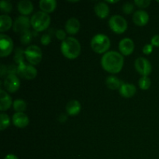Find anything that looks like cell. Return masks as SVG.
Here are the masks:
<instances>
[{"label":"cell","mask_w":159,"mask_h":159,"mask_svg":"<svg viewBox=\"0 0 159 159\" xmlns=\"http://www.w3.org/2000/svg\"><path fill=\"white\" fill-rule=\"evenodd\" d=\"M124 64V56L116 51H108L101 59L102 68L111 74H117L122 70Z\"/></svg>","instance_id":"obj_1"},{"label":"cell","mask_w":159,"mask_h":159,"mask_svg":"<svg viewBox=\"0 0 159 159\" xmlns=\"http://www.w3.org/2000/svg\"><path fill=\"white\" fill-rule=\"evenodd\" d=\"M61 51L66 58L73 60L80 55L81 44L75 37H67L61 44Z\"/></svg>","instance_id":"obj_2"},{"label":"cell","mask_w":159,"mask_h":159,"mask_svg":"<svg viewBox=\"0 0 159 159\" xmlns=\"http://www.w3.org/2000/svg\"><path fill=\"white\" fill-rule=\"evenodd\" d=\"M30 23L34 30L41 32L49 27L50 23H51V17L49 14L40 11L32 16L30 19Z\"/></svg>","instance_id":"obj_3"},{"label":"cell","mask_w":159,"mask_h":159,"mask_svg":"<svg viewBox=\"0 0 159 159\" xmlns=\"http://www.w3.org/2000/svg\"><path fill=\"white\" fill-rule=\"evenodd\" d=\"M91 48L97 54H106L110 48V40L105 34H96L91 40Z\"/></svg>","instance_id":"obj_4"},{"label":"cell","mask_w":159,"mask_h":159,"mask_svg":"<svg viewBox=\"0 0 159 159\" xmlns=\"http://www.w3.org/2000/svg\"><path fill=\"white\" fill-rule=\"evenodd\" d=\"M24 55L31 65H37L42 60V51L37 45H30L24 51Z\"/></svg>","instance_id":"obj_5"},{"label":"cell","mask_w":159,"mask_h":159,"mask_svg":"<svg viewBox=\"0 0 159 159\" xmlns=\"http://www.w3.org/2000/svg\"><path fill=\"white\" fill-rule=\"evenodd\" d=\"M110 28L117 34H122L127 30V23L125 19L120 15H114L109 20Z\"/></svg>","instance_id":"obj_6"},{"label":"cell","mask_w":159,"mask_h":159,"mask_svg":"<svg viewBox=\"0 0 159 159\" xmlns=\"http://www.w3.org/2000/svg\"><path fill=\"white\" fill-rule=\"evenodd\" d=\"M13 50V41L7 35L0 34V56L5 57L9 56Z\"/></svg>","instance_id":"obj_7"},{"label":"cell","mask_w":159,"mask_h":159,"mask_svg":"<svg viewBox=\"0 0 159 159\" xmlns=\"http://www.w3.org/2000/svg\"><path fill=\"white\" fill-rule=\"evenodd\" d=\"M134 67L136 71L142 76H148L152 71V67L148 59L138 57L135 60Z\"/></svg>","instance_id":"obj_8"},{"label":"cell","mask_w":159,"mask_h":159,"mask_svg":"<svg viewBox=\"0 0 159 159\" xmlns=\"http://www.w3.org/2000/svg\"><path fill=\"white\" fill-rule=\"evenodd\" d=\"M5 89L11 93H16L20 89V81L16 75L10 74L6 76L3 82Z\"/></svg>","instance_id":"obj_9"},{"label":"cell","mask_w":159,"mask_h":159,"mask_svg":"<svg viewBox=\"0 0 159 159\" xmlns=\"http://www.w3.org/2000/svg\"><path fill=\"white\" fill-rule=\"evenodd\" d=\"M17 67H18V73L17 74H19L20 77L27 79V80H31V79H34L37 77V71L34 68V65L22 64Z\"/></svg>","instance_id":"obj_10"},{"label":"cell","mask_w":159,"mask_h":159,"mask_svg":"<svg viewBox=\"0 0 159 159\" xmlns=\"http://www.w3.org/2000/svg\"><path fill=\"white\" fill-rule=\"evenodd\" d=\"M30 25V20L27 16H19L14 22L13 30L17 34H23V33L29 30Z\"/></svg>","instance_id":"obj_11"},{"label":"cell","mask_w":159,"mask_h":159,"mask_svg":"<svg viewBox=\"0 0 159 159\" xmlns=\"http://www.w3.org/2000/svg\"><path fill=\"white\" fill-rule=\"evenodd\" d=\"M119 50L123 56H128L134 50V43L130 38H124L120 41Z\"/></svg>","instance_id":"obj_12"},{"label":"cell","mask_w":159,"mask_h":159,"mask_svg":"<svg viewBox=\"0 0 159 159\" xmlns=\"http://www.w3.org/2000/svg\"><path fill=\"white\" fill-rule=\"evenodd\" d=\"M29 118L24 113H15L12 116V124L18 128H24L29 124Z\"/></svg>","instance_id":"obj_13"},{"label":"cell","mask_w":159,"mask_h":159,"mask_svg":"<svg viewBox=\"0 0 159 159\" xmlns=\"http://www.w3.org/2000/svg\"><path fill=\"white\" fill-rule=\"evenodd\" d=\"M133 21L137 26H145L149 21V15L144 10H138L134 13Z\"/></svg>","instance_id":"obj_14"},{"label":"cell","mask_w":159,"mask_h":159,"mask_svg":"<svg viewBox=\"0 0 159 159\" xmlns=\"http://www.w3.org/2000/svg\"><path fill=\"white\" fill-rule=\"evenodd\" d=\"M80 22L78 19L74 18H70L67 20L66 23H65V30L67 33L71 35H74L76 34L80 30Z\"/></svg>","instance_id":"obj_15"},{"label":"cell","mask_w":159,"mask_h":159,"mask_svg":"<svg viewBox=\"0 0 159 159\" xmlns=\"http://www.w3.org/2000/svg\"><path fill=\"white\" fill-rule=\"evenodd\" d=\"M13 104L11 96L5 90H0V110L2 112L9 110Z\"/></svg>","instance_id":"obj_16"},{"label":"cell","mask_w":159,"mask_h":159,"mask_svg":"<svg viewBox=\"0 0 159 159\" xmlns=\"http://www.w3.org/2000/svg\"><path fill=\"white\" fill-rule=\"evenodd\" d=\"M120 94L124 98H130L135 95L137 92L136 86L133 84L123 83L119 89Z\"/></svg>","instance_id":"obj_17"},{"label":"cell","mask_w":159,"mask_h":159,"mask_svg":"<svg viewBox=\"0 0 159 159\" xmlns=\"http://www.w3.org/2000/svg\"><path fill=\"white\" fill-rule=\"evenodd\" d=\"M17 9L22 15L26 16L30 15L33 12L34 5L29 0H22V1L19 2L18 5H17Z\"/></svg>","instance_id":"obj_18"},{"label":"cell","mask_w":159,"mask_h":159,"mask_svg":"<svg viewBox=\"0 0 159 159\" xmlns=\"http://www.w3.org/2000/svg\"><path fill=\"white\" fill-rule=\"evenodd\" d=\"M95 12H96V16L100 19H105L110 14V8L109 6L106 2H101L97 3L94 7Z\"/></svg>","instance_id":"obj_19"},{"label":"cell","mask_w":159,"mask_h":159,"mask_svg":"<svg viewBox=\"0 0 159 159\" xmlns=\"http://www.w3.org/2000/svg\"><path fill=\"white\" fill-rule=\"evenodd\" d=\"M81 103L78 100L72 99L69 101L66 105V112L70 116H76L81 111Z\"/></svg>","instance_id":"obj_20"},{"label":"cell","mask_w":159,"mask_h":159,"mask_svg":"<svg viewBox=\"0 0 159 159\" xmlns=\"http://www.w3.org/2000/svg\"><path fill=\"white\" fill-rule=\"evenodd\" d=\"M42 12L46 13H51L55 10L57 7V2L55 0H41L39 3Z\"/></svg>","instance_id":"obj_21"},{"label":"cell","mask_w":159,"mask_h":159,"mask_svg":"<svg viewBox=\"0 0 159 159\" xmlns=\"http://www.w3.org/2000/svg\"><path fill=\"white\" fill-rule=\"evenodd\" d=\"M12 26V20L9 16L6 14L0 16V31L2 33L9 30Z\"/></svg>","instance_id":"obj_22"},{"label":"cell","mask_w":159,"mask_h":159,"mask_svg":"<svg viewBox=\"0 0 159 159\" xmlns=\"http://www.w3.org/2000/svg\"><path fill=\"white\" fill-rule=\"evenodd\" d=\"M122 84L123 82H121V81L118 78L113 75L107 77V80H106V85L107 86V88L111 90L120 89Z\"/></svg>","instance_id":"obj_23"},{"label":"cell","mask_w":159,"mask_h":159,"mask_svg":"<svg viewBox=\"0 0 159 159\" xmlns=\"http://www.w3.org/2000/svg\"><path fill=\"white\" fill-rule=\"evenodd\" d=\"M12 107L16 113H23L26 110V103L23 99H16L13 102Z\"/></svg>","instance_id":"obj_24"},{"label":"cell","mask_w":159,"mask_h":159,"mask_svg":"<svg viewBox=\"0 0 159 159\" xmlns=\"http://www.w3.org/2000/svg\"><path fill=\"white\" fill-rule=\"evenodd\" d=\"M10 124V119L6 113H2L0 114V130H4Z\"/></svg>","instance_id":"obj_25"},{"label":"cell","mask_w":159,"mask_h":159,"mask_svg":"<svg viewBox=\"0 0 159 159\" xmlns=\"http://www.w3.org/2000/svg\"><path fill=\"white\" fill-rule=\"evenodd\" d=\"M151 79H149L148 76H142L141 79H139L138 82V85L141 89L142 90H148L151 87Z\"/></svg>","instance_id":"obj_26"},{"label":"cell","mask_w":159,"mask_h":159,"mask_svg":"<svg viewBox=\"0 0 159 159\" xmlns=\"http://www.w3.org/2000/svg\"><path fill=\"white\" fill-rule=\"evenodd\" d=\"M0 9L4 13H9L12 9V6L9 2L1 1L0 2Z\"/></svg>","instance_id":"obj_27"},{"label":"cell","mask_w":159,"mask_h":159,"mask_svg":"<svg viewBox=\"0 0 159 159\" xmlns=\"http://www.w3.org/2000/svg\"><path fill=\"white\" fill-rule=\"evenodd\" d=\"M31 40H32V34H31V32L30 30L26 31V32L21 34L20 41H21V43H23V44H29V43H30Z\"/></svg>","instance_id":"obj_28"},{"label":"cell","mask_w":159,"mask_h":159,"mask_svg":"<svg viewBox=\"0 0 159 159\" xmlns=\"http://www.w3.org/2000/svg\"><path fill=\"white\" fill-rule=\"evenodd\" d=\"M23 54H24V51H22L21 48H18L16 52L15 57H14L16 63L18 64V65L24 64L23 63Z\"/></svg>","instance_id":"obj_29"},{"label":"cell","mask_w":159,"mask_h":159,"mask_svg":"<svg viewBox=\"0 0 159 159\" xmlns=\"http://www.w3.org/2000/svg\"><path fill=\"white\" fill-rule=\"evenodd\" d=\"M123 12L125 14H130L134 12V6L130 2H126L123 5Z\"/></svg>","instance_id":"obj_30"},{"label":"cell","mask_w":159,"mask_h":159,"mask_svg":"<svg viewBox=\"0 0 159 159\" xmlns=\"http://www.w3.org/2000/svg\"><path fill=\"white\" fill-rule=\"evenodd\" d=\"M134 3L140 8H147L148 6H150L151 1L150 0H135Z\"/></svg>","instance_id":"obj_31"},{"label":"cell","mask_w":159,"mask_h":159,"mask_svg":"<svg viewBox=\"0 0 159 159\" xmlns=\"http://www.w3.org/2000/svg\"><path fill=\"white\" fill-rule=\"evenodd\" d=\"M55 35H56V37H57L58 40H62V41H64V40H65V39L67 38V37H66V33H65V31H64L63 30H61V29L57 30L56 31Z\"/></svg>","instance_id":"obj_32"},{"label":"cell","mask_w":159,"mask_h":159,"mask_svg":"<svg viewBox=\"0 0 159 159\" xmlns=\"http://www.w3.org/2000/svg\"><path fill=\"white\" fill-rule=\"evenodd\" d=\"M51 41V37L49 34H43V36L40 38V42L43 45L47 46V45L49 44Z\"/></svg>","instance_id":"obj_33"},{"label":"cell","mask_w":159,"mask_h":159,"mask_svg":"<svg viewBox=\"0 0 159 159\" xmlns=\"http://www.w3.org/2000/svg\"><path fill=\"white\" fill-rule=\"evenodd\" d=\"M142 51L144 54L148 55V54H152V52L153 51V46L152 44H145L143 48Z\"/></svg>","instance_id":"obj_34"},{"label":"cell","mask_w":159,"mask_h":159,"mask_svg":"<svg viewBox=\"0 0 159 159\" xmlns=\"http://www.w3.org/2000/svg\"><path fill=\"white\" fill-rule=\"evenodd\" d=\"M151 43L152 46L159 47V34L155 35L151 40Z\"/></svg>","instance_id":"obj_35"},{"label":"cell","mask_w":159,"mask_h":159,"mask_svg":"<svg viewBox=\"0 0 159 159\" xmlns=\"http://www.w3.org/2000/svg\"><path fill=\"white\" fill-rule=\"evenodd\" d=\"M4 159H19V158H17L15 155H13V154H9V155H7L6 157H5Z\"/></svg>","instance_id":"obj_36"},{"label":"cell","mask_w":159,"mask_h":159,"mask_svg":"<svg viewBox=\"0 0 159 159\" xmlns=\"http://www.w3.org/2000/svg\"><path fill=\"white\" fill-rule=\"evenodd\" d=\"M116 2H118V0H116V1H106V3H111V4Z\"/></svg>","instance_id":"obj_37"}]
</instances>
